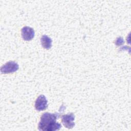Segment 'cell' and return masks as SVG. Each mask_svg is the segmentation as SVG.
<instances>
[{"mask_svg": "<svg viewBox=\"0 0 131 131\" xmlns=\"http://www.w3.org/2000/svg\"><path fill=\"white\" fill-rule=\"evenodd\" d=\"M60 114L45 113L40 117L38 123V128L41 131H55L58 130L61 127V125L56 120Z\"/></svg>", "mask_w": 131, "mask_h": 131, "instance_id": "cell-1", "label": "cell"}, {"mask_svg": "<svg viewBox=\"0 0 131 131\" xmlns=\"http://www.w3.org/2000/svg\"><path fill=\"white\" fill-rule=\"evenodd\" d=\"M48 107V101L43 95H39L35 102V108L38 111L45 110Z\"/></svg>", "mask_w": 131, "mask_h": 131, "instance_id": "cell-4", "label": "cell"}, {"mask_svg": "<svg viewBox=\"0 0 131 131\" xmlns=\"http://www.w3.org/2000/svg\"><path fill=\"white\" fill-rule=\"evenodd\" d=\"M124 43V40L121 37H119L117 39L116 41V44L117 45V46H119L120 45H121L122 43Z\"/></svg>", "mask_w": 131, "mask_h": 131, "instance_id": "cell-7", "label": "cell"}, {"mask_svg": "<svg viewBox=\"0 0 131 131\" xmlns=\"http://www.w3.org/2000/svg\"><path fill=\"white\" fill-rule=\"evenodd\" d=\"M35 36V32L33 28L25 26L21 29V36L24 40L29 41L32 40Z\"/></svg>", "mask_w": 131, "mask_h": 131, "instance_id": "cell-5", "label": "cell"}, {"mask_svg": "<svg viewBox=\"0 0 131 131\" xmlns=\"http://www.w3.org/2000/svg\"><path fill=\"white\" fill-rule=\"evenodd\" d=\"M42 47L46 49H49L52 46V40L47 35H43L40 38Z\"/></svg>", "mask_w": 131, "mask_h": 131, "instance_id": "cell-6", "label": "cell"}, {"mask_svg": "<svg viewBox=\"0 0 131 131\" xmlns=\"http://www.w3.org/2000/svg\"><path fill=\"white\" fill-rule=\"evenodd\" d=\"M19 69L18 64L14 61H9L4 64L1 68V72L2 74H8L13 73Z\"/></svg>", "mask_w": 131, "mask_h": 131, "instance_id": "cell-2", "label": "cell"}, {"mask_svg": "<svg viewBox=\"0 0 131 131\" xmlns=\"http://www.w3.org/2000/svg\"><path fill=\"white\" fill-rule=\"evenodd\" d=\"M75 115L70 113L61 116V122L64 126L68 129H71L75 126Z\"/></svg>", "mask_w": 131, "mask_h": 131, "instance_id": "cell-3", "label": "cell"}]
</instances>
